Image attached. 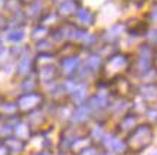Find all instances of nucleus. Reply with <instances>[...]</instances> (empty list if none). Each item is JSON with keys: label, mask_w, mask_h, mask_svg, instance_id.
<instances>
[{"label": "nucleus", "mask_w": 157, "mask_h": 155, "mask_svg": "<svg viewBox=\"0 0 157 155\" xmlns=\"http://www.w3.org/2000/svg\"><path fill=\"white\" fill-rule=\"evenodd\" d=\"M25 33L22 29H14V30H12V32L9 33V36H7V39H9L10 42H20L22 39H23Z\"/></svg>", "instance_id": "b1692460"}, {"label": "nucleus", "mask_w": 157, "mask_h": 155, "mask_svg": "<svg viewBox=\"0 0 157 155\" xmlns=\"http://www.w3.org/2000/svg\"><path fill=\"white\" fill-rule=\"evenodd\" d=\"M13 128H14V125H12L10 122H6L3 127L0 128V138H3V139L10 138V136L13 135Z\"/></svg>", "instance_id": "4be33fe9"}, {"label": "nucleus", "mask_w": 157, "mask_h": 155, "mask_svg": "<svg viewBox=\"0 0 157 155\" xmlns=\"http://www.w3.org/2000/svg\"><path fill=\"white\" fill-rule=\"evenodd\" d=\"M75 14L78 22L84 24V26H92L94 22H95V14L92 13L90 9H86V7H78Z\"/></svg>", "instance_id": "ddd939ff"}, {"label": "nucleus", "mask_w": 157, "mask_h": 155, "mask_svg": "<svg viewBox=\"0 0 157 155\" xmlns=\"http://www.w3.org/2000/svg\"><path fill=\"white\" fill-rule=\"evenodd\" d=\"M0 155H10L9 149H7V146L5 144H0Z\"/></svg>", "instance_id": "c85d7f7f"}, {"label": "nucleus", "mask_w": 157, "mask_h": 155, "mask_svg": "<svg viewBox=\"0 0 157 155\" xmlns=\"http://www.w3.org/2000/svg\"><path fill=\"white\" fill-rule=\"evenodd\" d=\"M128 29L130 32L133 33V35H143L146 30H147V23L146 22H141V20H131L128 22Z\"/></svg>", "instance_id": "a211bd4d"}, {"label": "nucleus", "mask_w": 157, "mask_h": 155, "mask_svg": "<svg viewBox=\"0 0 157 155\" xmlns=\"http://www.w3.org/2000/svg\"><path fill=\"white\" fill-rule=\"evenodd\" d=\"M101 155H108V152H105V154H101Z\"/></svg>", "instance_id": "e433bc0d"}, {"label": "nucleus", "mask_w": 157, "mask_h": 155, "mask_svg": "<svg viewBox=\"0 0 157 155\" xmlns=\"http://www.w3.org/2000/svg\"><path fill=\"white\" fill-rule=\"evenodd\" d=\"M101 66H102V61H101V57L94 53V55H91L88 57V61H86V68L90 69V71H97V69H100Z\"/></svg>", "instance_id": "412c9836"}, {"label": "nucleus", "mask_w": 157, "mask_h": 155, "mask_svg": "<svg viewBox=\"0 0 157 155\" xmlns=\"http://www.w3.org/2000/svg\"><path fill=\"white\" fill-rule=\"evenodd\" d=\"M107 141L105 142V145H108V148L113 152H124V149H125V144H124L123 141H120L118 138H115V136H108L107 138Z\"/></svg>", "instance_id": "f3484780"}, {"label": "nucleus", "mask_w": 157, "mask_h": 155, "mask_svg": "<svg viewBox=\"0 0 157 155\" xmlns=\"http://www.w3.org/2000/svg\"><path fill=\"white\" fill-rule=\"evenodd\" d=\"M137 127H138V115H136V113H127L120 121L118 132H121V134H130Z\"/></svg>", "instance_id": "0eeeda50"}, {"label": "nucleus", "mask_w": 157, "mask_h": 155, "mask_svg": "<svg viewBox=\"0 0 157 155\" xmlns=\"http://www.w3.org/2000/svg\"><path fill=\"white\" fill-rule=\"evenodd\" d=\"M43 103V95L39 92H25L16 99V105L19 112L22 113H32L38 111Z\"/></svg>", "instance_id": "20e7f679"}, {"label": "nucleus", "mask_w": 157, "mask_h": 155, "mask_svg": "<svg viewBox=\"0 0 157 155\" xmlns=\"http://www.w3.org/2000/svg\"><path fill=\"white\" fill-rule=\"evenodd\" d=\"M91 136L97 139V141H101L102 138H104V131H102V128L98 127V128H94V131L91 132Z\"/></svg>", "instance_id": "bb28decb"}, {"label": "nucleus", "mask_w": 157, "mask_h": 155, "mask_svg": "<svg viewBox=\"0 0 157 155\" xmlns=\"http://www.w3.org/2000/svg\"><path fill=\"white\" fill-rule=\"evenodd\" d=\"M147 118L151 121H157V108H150L147 111Z\"/></svg>", "instance_id": "cd10ccee"}, {"label": "nucleus", "mask_w": 157, "mask_h": 155, "mask_svg": "<svg viewBox=\"0 0 157 155\" xmlns=\"http://www.w3.org/2000/svg\"><path fill=\"white\" fill-rule=\"evenodd\" d=\"M49 35V29L46 26H43V24H39L36 28L32 30V38L35 40H39V42H42L46 39V36Z\"/></svg>", "instance_id": "aec40b11"}, {"label": "nucleus", "mask_w": 157, "mask_h": 155, "mask_svg": "<svg viewBox=\"0 0 157 155\" xmlns=\"http://www.w3.org/2000/svg\"><path fill=\"white\" fill-rule=\"evenodd\" d=\"M131 66L130 56L125 53H114L105 61L102 65V76L107 80H113L118 76H123L124 72H127Z\"/></svg>", "instance_id": "f03ea898"}, {"label": "nucleus", "mask_w": 157, "mask_h": 155, "mask_svg": "<svg viewBox=\"0 0 157 155\" xmlns=\"http://www.w3.org/2000/svg\"><path fill=\"white\" fill-rule=\"evenodd\" d=\"M2 102H3V99H2V98H0V103H2Z\"/></svg>", "instance_id": "4c0bfd02"}, {"label": "nucleus", "mask_w": 157, "mask_h": 155, "mask_svg": "<svg viewBox=\"0 0 157 155\" xmlns=\"http://www.w3.org/2000/svg\"><path fill=\"white\" fill-rule=\"evenodd\" d=\"M3 144L7 146L9 152H22L25 148V141L17 139V138H12V136L7 138V139H5Z\"/></svg>", "instance_id": "dca6fc26"}, {"label": "nucleus", "mask_w": 157, "mask_h": 155, "mask_svg": "<svg viewBox=\"0 0 157 155\" xmlns=\"http://www.w3.org/2000/svg\"><path fill=\"white\" fill-rule=\"evenodd\" d=\"M151 17H153L154 20H157V10H154V12L151 13Z\"/></svg>", "instance_id": "2f4dec72"}, {"label": "nucleus", "mask_w": 157, "mask_h": 155, "mask_svg": "<svg viewBox=\"0 0 157 155\" xmlns=\"http://www.w3.org/2000/svg\"><path fill=\"white\" fill-rule=\"evenodd\" d=\"M22 5H23L22 0H7L5 6H6V9L10 10L12 13H17L20 10V7H22Z\"/></svg>", "instance_id": "5701e85b"}, {"label": "nucleus", "mask_w": 157, "mask_h": 155, "mask_svg": "<svg viewBox=\"0 0 157 155\" xmlns=\"http://www.w3.org/2000/svg\"><path fill=\"white\" fill-rule=\"evenodd\" d=\"M35 86H36V83H35L32 79H26L23 82V85H22V88H23V90L25 92H33V89H35Z\"/></svg>", "instance_id": "a878e982"}, {"label": "nucleus", "mask_w": 157, "mask_h": 155, "mask_svg": "<svg viewBox=\"0 0 157 155\" xmlns=\"http://www.w3.org/2000/svg\"><path fill=\"white\" fill-rule=\"evenodd\" d=\"M36 71H38V78L42 83H51L56 79L58 76V66L52 63V57L49 61L43 62L40 59H36Z\"/></svg>", "instance_id": "39448f33"}, {"label": "nucleus", "mask_w": 157, "mask_h": 155, "mask_svg": "<svg viewBox=\"0 0 157 155\" xmlns=\"http://www.w3.org/2000/svg\"><path fill=\"white\" fill-rule=\"evenodd\" d=\"M78 10V3L74 2V0H65L62 2L59 7H58V13L59 16H71V14L76 13Z\"/></svg>", "instance_id": "4468645a"}, {"label": "nucleus", "mask_w": 157, "mask_h": 155, "mask_svg": "<svg viewBox=\"0 0 157 155\" xmlns=\"http://www.w3.org/2000/svg\"><path fill=\"white\" fill-rule=\"evenodd\" d=\"M154 59H156L154 47L150 46L148 43H143L138 47L137 56H136V61H134V72L138 73V75L147 73L154 65Z\"/></svg>", "instance_id": "7ed1b4c3"}, {"label": "nucleus", "mask_w": 157, "mask_h": 155, "mask_svg": "<svg viewBox=\"0 0 157 155\" xmlns=\"http://www.w3.org/2000/svg\"><path fill=\"white\" fill-rule=\"evenodd\" d=\"M130 2H131V3H133L134 6L140 7V6H143V5H144V2H146V0H130Z\"/></svg>", "instance_id": "c756f323"}, {"label": "nucleus", "mask_w": 157, "mask_h": 155, "mask_svg": "<svg viewBox=\"0 0 157 155\" xmlns=\"http://www.w3.org/2000/svg\"><path fill=\"white\" fill-rule=\"evenodd\" d=\"M79 66V59L76 56H69V57H63L61 61V72L63 75L71 76L74 75Z\"/></svg>", "instance_id": "1a4fd4ad"}, {"label": "nucleus", "mask_w": 157, "mask_h": 155, "mask_svg": "<svg viewBox=\"0 0 157 155\" xmlns=\"http://www.w3.org/2000/svg\"><path fill=\"white\" fill-rule=\"evenodd\" d=\"M30 71H32V61L25 55V56L20 57L19 63H17V72L20 75H29Z\"/></svg>", "instance_id": "6ab92c4d"}, {"label": "nucleus", "mask_w": 157, "mask_h": 155, "mask_svg": "<svg viewBox=\"0 0 157 155\" xmlns=\"http://www.w3.org/2000/svg\"><path fill=\"white\" fill-rule=\"evenodd\" d=\"M23 3H29V5H32V3H35V0H22Z\"/></svg>", "instance_id": "473e14b6"}, {"label": "nucleus", "mask_w": 157, "mask_h": 155, "mask_svg": "<svg viewBox=\"0 0 157 155\" xmlns=\"http://www.w3.org/2000/svg\"><path fill=\"white\" fill-rule=\"evenodd\" d=\"M150 155H157V152H154V154H150Z\"/></svg>", "instance_id": "58836bf2"}, {"label": "nucleus", "mask_w": 157, "mask_h": 155, "mask_svg": "<svg viewBox=\"0 0 157 155\" xmlns=\"http://www.w3.org/2000/svg\"><path fill=\"white\" fill-rule=\"evenodd\" d=\"M154 138V132H153L151 127L147 124L138 125L134 131L130 132L128 138L125 141V146L130 149V152L137 154L141 152L143 149H146L147 146H150V144L153 142Z\"/></svg>", "instance_id": "f257e3e1"}, {"label": "nucleus", "mask_w": 157, "mask_h": 155, "mask_svg": "<svg viewBox=\"0 0 157 155\" xmlns=\"http://www.w3.org/2000/svg\"><path fill=\"white\" fill-rule=\"evenodd\" d=\"M56 2H61V3H62V2H65V0H56Z\"/></svg>", "instance_id": "c9c22d12"}, {"label": "nucleus", "mask_w": 157, "mask_h": 155, "mask_svg": "<svg viewBox=\"0 0 157 155\" xmlns=\"http://www.w3.org/2000/svg\"><path fill=\"white\" fill-rule=\"evenodd\" d=\"M111 92L118 98H128L133 95V85L124 76H118L111 80Z\"/></svg>", "instance_id": "423d86ee"}, {"label": "nucleus", "mask_w": 157, "mask_h": 155, "mask_svg": "<svg viewBox=\"0 0 157 155\" xmlns=\"http://www.w3.org/2000/svg\"><path fill=\"white\" fill-rule=\"evenodd\" d=\"M35 155H49L48 151H40V152H36Z\"/></svg>", "instance_id": "7c9ffc66"}, {"label": "nucleus", "mask_w": 157, "mask_h": 155, "mask_svg": "<svg viewBox=\"0 0 157 155\" xmlns=\"http://www.w3.org/2000/svg\"><path fill=\"white\" fill-rule=\"evenodd\" d=\"M17 105L16 102H7V101H3L0 103V118L2 119H6L12 124V119L17 118Z\"/></svg>", "instance_id": "6e6552de"}, {"label": "nucleus", "mask_w": 157, "mask_h": 155, "mask_svg": "<svg viewBox=\"0 0 157 155\" xmlns=\"http://www.w3.org/2000/svg\"><path fill=\"white\" fill-rule=\"evenodd\" d=\"M13 134L16 135L17 139L26 141L29 136H30V127L29 124H23V122H17L13 128Z\"/></svg>", "instance_id": "2eb2a0df"}, {"label": "nucleus", "mask_w": 157, "mask_h": 155, "mask_svg": "<svg viewBox=\"0 0 157 155\" xmlns=\"http://www.w3.org/2000/svg\"><path fill=\"white\" fill-rule=\"evenodd\" d=\"M125 155H136V154H133V152H130V154H125Z\"/></svg>", "instance_id": "f704fd0d"}, {"label": "nucleus", "mask_w": 157, "mask_h": 155, "mask_svg": "<svg viewBox=\"0 0 157 155\" xmlns=\"http://www.w3.org/2000/svg\"><path fill=\"white\" fill-rule=\"evenodd\" d=\"M78 155H101V152L95 145H90V146H85L84 149L79 151Z\"/></svg>", "instance_id": "393cba45"}, {"label": "nucleus", "mask_w": 157, "mask_h": 155, "mask_svg": "<svg viewBox=\"0 0 157 155\" xmlns=\"http://www.w3.org/2000/svg\"><path fill=\"white\" fill-rule=\"evenodd\" d=\"M91 113H92V109H91L90 105H88V103H81V105L72 112V115H71L72 122H76V124L84 122Z\"/></svg>", "instance_id": "f8f14e48"}, {"label": "nucleus", "mask_w": 157, "mask_h": 155, "mask_svg": "<svg viewBox=\"0 0 157 155\" xmlns=\"http://www.w3.org/2000/svg\"><path fill=\"white\" fill-rule=\"evenodd\" d=\"M86 103L91 106L92 111H95V109H104L105 106H108V103H109L108 95L98 92V94L92 95V96L90 98V101H88Z\"/></svg>", "instance_id": "9b49d317"}, {"label": "nucleus", "mask_w": 157, "mask_h": 155, "mask_svg": "<svg viewBox=\"0 0 157 155\" xmlns=\"http://www.w3.org/2000/svg\"><path fill=\"white\" fill-rule=\"evenodd\" d=\"M138 95L146 101V102H153L157 99V85L154 83H144L138 88Z\"/></svg>", "instance_id": "9d476101"}, {"label": "nucleus", "mask_w": 157, "mask_h": 155, "mask_svg": "<svg viewBox=\"0 0 157 155\" xmlns=\"http://www.w3.org/2000/svg\"><path fill=\"white\" fill-rule=\"evenodd\" d=\"M153 3H154V5H157V0H153Z\"/></svg>", "instance_id": "72a5a7b5"}]
</instances>
